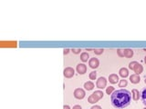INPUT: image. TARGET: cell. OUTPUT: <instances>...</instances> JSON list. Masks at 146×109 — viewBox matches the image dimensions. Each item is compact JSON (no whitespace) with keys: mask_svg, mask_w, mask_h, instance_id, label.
<instances>
[{"mask_svg":"<svg viewBox=\"0 0 146 109\" xmlns=\"http://www.w3.org/2000/svg\"><path fill=\"white\" fill-rule=\"evenodd\" d=\"M95 97H97V98L100 100V99H101L102 97H103V96H104V94H103V92L102 91H100V90H97V91H95V92L92 94Z\"/></svg>","mask_w":146,"mask_h":109,"instance_id":"15","label":"cell"},{"mask_svg":"<svg viewBox=\"0 0 146 109\" xmlns=\"http://www.w3.org/2000/svg\"><path fill=\"white\" fill-rule=\"evenodd\" d=\"M142 71H143V67H142V65H141V64H138V65H136L135 69H134V73H135L136 75H140V74L142 73Z\"/></svg>","mask_w":146,"mask_h":109,"instance_id":"14","label":"cell"},{"mask_svg":"<svg viewBox=\"0 0 146 109\" xmlns=\"http://www.w3.org/2000/svg\"><path fill=\"white\" fill-rule=\"evenodd\" d=\"M71 51L73 52V54H79L80 51H81V49L80 48H72L71 49Z\"/></svg>","mask_w":146,"mask_h":109,"instance_id":"24","label":"cell"},{"mask_svg":"<svg viewBox=\"0 0 146 109\" xmlns=\"http://www.w3.org/2000/svg\"><path fill=\"white\" fill-rule=\"evenodd\" d=\"M109 81H110V83H111V84H117V83L119 82V76H117L116 74H111V75H110V76H109Z\"/></svg>","mask_w":146,"mask_h":109,"instance_id":"8","label":"cell"},{"mask_svg":"<svg viewBox=\"0 0 146 109\" xmlns=\"http://www.w3.org/2000/svg\"><path fill=\"white\" fill-rule=\"evenodd\" d=\"M86 96L85 91L82 89V88H77L74 91V97L77 99H83Z\"/></svg>","mask_w":146,"mask_h":109,"instance_id":"3","label":"cell"},{"mask_svg":"<svg viewBox=\"0 0 146 109\" xmlns=\"http://www.w3.org/2000/svg\"><path fill=\"white\" fill-rule=\"evenodd\" d=\"M117 54L120 57H124V49H117Z\"/></svg>","mask_w":146,"mask_h":109,"instance_id":"22","label":"cell"},{"mask_svg":"<svg viewBox=\"0 0 146 109\" xmlns=\"http://www.w3.org/2000/svg\"><path fill=\"white\" fill-rule=\"evenodd\" d=\"M144 82H145V84H146V76H145V80H144Z\"/></svg>","mask_w":146,"mask_h":109,"instance_id":"31","label":"cell"},{"mask_svg":"<svg viewBox=\"0 0 146 109\" xmlns=\"http://www.w3.org/2000/svg\"><path fill=\"white\" fill-rule=\"evenodd\" d=\"M143 109H146V107H144V108H143Z\"/></svg>","mask_w":146,"mask_h":109,"instance_id":"33","label":"cell"},{"mask_svg":"<svg viewBox=\"0 0 146 109\" xmlns=\"http://www.w3.org/2000/svg\"><path fill=\"white\" fill-rule=\"evenodd\" d=\"M84 87H85V89L86 90H88V91H90V90H92L94 88V84H93V82H91V81H88V82H86L85 84H84Z\"/></svg>","mask_w":146,"mask_h":109,"instance_id":"11","label":"cell"},{"mask_svg":"<svg viewBox=\"0 0 146 109\" xmlns=\"http://www.w3.org/2000/svg\"><path fill=\"white\" fill-rule=\"evenodd\" d=\"M69 51H70V50H69V48H65L64 50H63V54H69Z\"/></svg>","mask_w":146,"mask_h":109,"instance_id":"25","label":"cell"},{"mask_svg":"<svg viewBox=\"0 0 146 109\" xmlns=\"http://www.w3.org/2000/svg\"><path fill=\"white\" fill-rule=\"evenodd\" d=\"M131 96H132V99L135 101L139 100V98L141 97V93L137 90V89H132L131 90Z\"/></svg>","mask_w":146,"mask_h":109,"instance_id":"10","label":"cell"},{"mask_svg":"<svg viewBox=\"0 0 146 109\" xmlns=\"http://www.w3.org/2000/svg\"><path fill=\"white\" fill-rule=\"evenodd\" d=\"M73 109H82V108H81V106H80V105H74V106H73Z\"/></svg>","mask_w":146,"mask_h":109,"instance_id":"27","label":"cell"},{"mask_svg":"<svg viewBox=\"0 0 146 109\" xmlns=\"http://www.w3.org/2000/svg\"><path fill=\"white\" fill-rule=\"evenodd\" d=\"M114 91H115V89L113 86H109V87L106 88V93H107V94H109V96L112 94Z\"/></svg>","mask_w":146,"mask_h":109,"instance_id":"21","label":"cell"},{"mask_svg":"<svg viewBox=\"0 0 146 109\" xmlns=\"http://www.w3.org/2000/svg\"><path fill=\"white\" fill-rule=\"evenodd\" d=\"M144 63H145V64H146V57H144Z\"/></svg>","mask_w":146,"mask_h":109,"instance_id":"30","label":"cell"},{"mask_svg":"<svg viewBox=\"0 0 146 109\" xmlns=\"http://www.w3.org/2000/svg\"><path fill=\"white\" fill-rule=\"evenodd\" d=\"M90 109H101V107L100 105H93Z\"/></svg>","mask_w":146,"mask_h":109,"instance_id":"26","label":"cell"},{"mask_svg":"<svg viewBox=\"0 0 146 109\" xmlns=\"http://www.w3.org/2000/svg\"><path fill=\"white\" fill-rule=\"evenodd\" d=\"M119 74H120V76L124 79V78H126L128 76H129V70H128L127 68H125V67H122V68L120 69Z\"/></svg>","mask_w":146,"mask_h":109,"instance_id":"9","label":"cell"},{"mask_svg":"<svg viewBox=\"0 0 146 109\" xmlns=\"http://www.w3.org/2000/svg\"><path fill=\"white\" fill-rule=\"evenodd\" d=\"M75 74V70L72 67H66L63 71V75L66 78H71Z\"/></svg>","mask_w":146,"mask_h":109,"instance_id":"4","label":"cell"},{"mask_svg":"<svg viewBox=\"0 0 146 109\" xmlns=\"http://www.w3.org/2000/svg\"><path fill=\"white\" fill-rule=\"evenodd\" d=\"M63 109H70V107H69V105H65L64 106H63Z\"/></svg>","mask_w":146,"mask_h":109,"instance_id":"28","label":"cell"},{"mask_svg":"<svg viewBox=\"0 0 146 109\" xmlns=\"http://www.w3.org/2000/svg\"><path fill=\"white\" fill-rule=\"evenodd\" d=\"M103 49H94V53H95V54H101L102 53H103Z\"/></svg>","mask_w":146,"mask_h":109,"instance_id":"23","label":"cell"},{"mask_svg":"<svg viewBox=\"0 0 146 109\" xmlns=\"http://www.w3.org/2000/svg\"><path fill=\"white\" fill-rule=\"evenodd\" d=\"M98 101H99V99L97 98V97H94L93 94H90V97H89V98H88V102L90 104H95V103H97Z\"/></svg>","mask_w":146,"mask_h":109,"instance_id":"17","label":"cell"},{"mask_svg":"<svg viewBox=\"0 0 146 109\" xmlns=\"http://www.w3.org/2000/svg\"><path fill=\"white\" fill-rule=\"evenodd\" d=\"M132 56H133V51L131 49H124V57H127V58H131V57H132Z\"/></svg>","mask_w":146,"mask_h":109,"instance_id":"13","label":"cell"},{"mask_svg":"<svg viewBox=\"0 0 146 109\" xmlns=\"http://www.w3.org/2000/svg\"><path fill=\"white\" fill-rule=\"evenodd\" d=\"M86 51H94V49H90V48H87Z\"/></svg>","mask_w":146,"mask_h":109,"instance_id":"29","label":"cell"},{"mask_svg":"<svg viewBox=\"0 0 146 109\" xmlns=\"http://www.w3.org/2000/svg\"><path fill=\"white\" fill-rule=\"evenodd\" d=\"M89 58H90V56H89V54L87 52H83L80 54V60L82 62H87L89 60Z\"/></svg>","mask_w":146,"mask_h":109,"instance_id":"16","label":"cell"},{"mask_svg":"<svg viewBox=\"0 0 146 109\" xmlns=\"http://www.w3.org/2000/svg\"><path fill=\"white\" fill-rule=\"evenodd\" d=\"M138 64H139V63H138L137 61H132V62H131V63L129 64V68L131 70H133V71H134L136 65H137Z\"/></svg>","mask_w":146,"mask_h":109,"instance_id":"18","label":"cell"},{"mask_svg":"<svg viewBox=\"0 0 146 109\" xmlns=\"http://www.w3.org/2000/svg\"><path fill=\"white\" fill-rule=\"evenodd\" d=\"M127 85H128L127 80L122 79V80H121V81H120V83H119V87H121V88L126 87V86H127Z\"/></svg>","mask_w":146,"mask_h":109,"instance_id":"19","label":"cell"},{"mask_svg":"<svg viewBox=\"0 0 146 109\" xmlns=\"http://www.w3.org/2000/svg\"><path fill=\"white\" fill-rule=\"evenodd\" d=\"M130 81L132 83V84H138V83H140L141 81V78L139 75H136V74H133V75H131L130 76Z\"/></svg>","mask_w":146,"mask_h":109,"instance_id":"7","label":"cell"},{"mask_svg":"<svg viewBox=\"0 0 146 109\" xmlns=\"http://www.w3.org/2000/svg\"><path fill=\"white\" fill-rule=\"evenodd\" d=\"M131 97V93L126 89L121 88L119 90H115L111 94V105L117 109H123L130 105Z\"/></svg>","mask_w":146,"mask_h":109,"instance_id":"1","label":"cell"},{"mask_svg":"<svg viewBox=\"0 0 146 109\" xmlns=\"http://www.w3.org/2000/svg\"><path fill=\"white\" fill-rule=\"evenodd\" d=\"M89 77H90V80H96V78H97V72L96 71L90 72V75H89Z\"/></svg>","mask_w":146,"mask_h":109,"instance_id":"20","label":"cell"},{"mask_svg":"<svg viewBox=\"0 0 146 109\" xmlns=\"http://www.w3.org/2000/svg\"><path fill=\"white\" fill-rule=\"evenodd\" d=\"M141 99L142 101V104L146 106V87H144L141 92Z\"/></svg>","mask_w":146,"mask_h":109,"instance_id":"12","label":"cell"},{"mask_svg":"<svg viewBox=\"0 0 146 109\" xmlns=\"http://www.w3.org/2000/svg\"><path fill=\"white\" fill-rule=\"evenodd\" d=\"M96 86L99 89H103V88L106 87L107 86V79L103 76H100L96 82Z\"/></svg>","mask_w":146,"mask_h":109,"instance_id":"2","label":"cell"},{"mask_svg":"<svg viewBox=\"0 0 146 109\" xmlns=\"http://www.w3.org/2000/svg\"><path fill=\"white\" fill-rule=\"evenodd\" d=\"M89 65H90V67L92 68V69H96L97 67H99V65H100V61L96 57L90 58L89 60Z\"/></svg>","mask_w":146,"mask_h":109,"instance_id":"5","label":"cell"},{"mask_svg":"<svg viewBox=\"0 0 146 109\" xmlns=\"http://www.w3.org/2000/svg\"><path fill=\"white\" fill-rule=\"evenodd\" d=\"M143 50H144V51H146V48H144V49H143Z\"/></svg>","mask_w":146,"mask_h":109,"instance_id":"32","label":"cell"},{"mask_svg":"<svg viewBox=\"0 0 146 109\" xmlns=\"http://www.w3.org/2000/svg\"><path fill=\"white\" fill-rule=\"evenodd\" d=\"M77 72L79 75H84V74L87 72V66H86L85 64H79L77 65Z\"/></svg>","mask_w":146,"mask_h":109,"instance_id":"6","label":"cell"}]
</instances>
